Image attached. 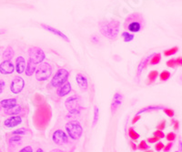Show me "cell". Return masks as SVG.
<instances>
[{"label":"cell","mask_w":182,"mask_h":152,"mask_svg":"<svg viewBox=\"0 0 182 152\" xmlns=\"http://www.w3.org/2000/svg\"><path fill=\"white\" fill-rule=\"evenodd\" d=\"M52 117V110L48 104L44 103L40 106H37L34 115H33V123L35 127L41 131H44L48 126Z\"/></svg>","instance_id":"6da1fadb"},{"label":"cell","mask_w":182,"mask_h":152,"mask_svg":"<svg viewBox=\"0 0 182 152\" xmlns=\"http://www.w3.org/2000/svg\"><path fill=\"white\" fill-rule=\"evenodd\" d=\"M145 18L140 13H133L127 16L124 22V27L129 33H137L145 28Z\"/></svg>","instance_id":"7a4b0ae2"},{"label":"cell","mask_w":182,"mask_h":152,"mask_svg":"<svg viewBox=\"0 0 182 152\" xmlns=\"http://www.w3.org/2000/svg\"><path fill=\"white\" fill-rule=\"evenodd\" d=\"M120 21L118 19L104 20L98 23L100 32L110 40H116L120 32Z\"/></svg>","instance_id":"3957f363"},{"label":"cell","mask_w":182,"mask_h":152,"mask_svg":"<svg viewBox=\"0 0 182 152\" xmlns=\"http://www.w3.org/2000/svg\"><path fill=\"white\" fill-rule=\"evenodd\" d=\"M66 130L68 138L73 140H78L83 134V128L78 121L73 120L66 124Z\"/></svg>","instance_id":"277c9868"},{"label":"cell","mask_w":182,"mask_h":152,"mask_svg":"<svg viewBox=\"0 0 182 152\" xmlns=\"http://www.w3.org/2000/svg\"><path fill=\"white\" fill-rule=\"evenodd\" d=\"M52 72H53L52 66L48 62H43L37 68V70L35 72L36 78L38 81H46L51 76Z\"/></svg>","instance_id":"5b68a950"},{"label":"cell","mask_w":182,"mask_h":152,"mask_svg":"<svg viewBox=\"0 0 182 152\" xmlns=\"http://www.w3.org/2000/svg\"><path fill=\"white\" fill-rule=\"evenodd\" d=\"M68 77H69V72L65 69H59L52 77L50 85L54 87H59L66 82H67Z\"/></svg>","instance_id":"8992f818"},{"label":"cell","mask_w":182,"mask_h":152,"mask_svg":"<svg viewBox=\"0 0 182 152\" xmlns=\"http://www.w3.org/2000/svg\"><path fill=\"white\" fill-rule=\"evenodd\" d=\"M28 56H29V60H31L36 65L43 63V61L46 58L44 51L37 47H31L28 49Z\"/></svg>","instance_id":"52a82bcc"},{"label":"cell","mask_w":182,"mask_h":152,"mask_svg":"<svg viewBox=\"0 0 182 152\" xmlns=\"http://www.w3.org/2000/svg\"><path fill=\"white\" fill-rule=\"evenodd\" d=\"M66 108L71 114H78L80 108L79 99L77 96H71L66 101Z\"/></svg>","instance_id":"ba28073f"},{"label":"cell","mask_w":182,"mask_h":152,"mask_svg":"<svg viewBox=\"0 0 182 152\" xmlns=\"http://www.w3.org/2000/svg\"><path fill=\"white\" fill-rule=\"evenodd\" d=\"M52 140L59 146H64L68 143V136L62 129H57L52 134Z\"/></svg>","instance_id":"9c48e42d"},{"label":"cell","mask_w":182,"mask_h":152,"mask_svg":"<svg viewBox=\"0 0 182 152\" xmlns=\"http://www.w3.org/2000/svg\"><path fill=\"white\" fill-rule=\"evenodd\" d=\"M25 87V81L21 76H15L10 83V90L13 94H19Z\"/></svg>","instance_id":"30bf717a"},{"label":"cell","mask_w":182,"mask_h":152,"mask_svg":"<svg viewBox=\"0 0 182 152\" xmlns=\"http://www.w3.org/2000/svg\"><path fill=\"white\" fill-rule=\"evenodd\" d=\"M22 121H23V119L20 115H15V116L7 118L4 121V126L7 129H12V128L17 127L18 125H20L22 123Z\"/></svg>","instance_id":"8fae6325"},{"label":"cell","mask_w":182,"mask_h":152,"mask_svg":"<svg viewBox=\"0 0 182 152\" xmlns=\"http://www.w3.org/2000/svg\"><path fill=\"white\" fill-rule=\"evenodd\" d=\"M15 71V65L11 60H4L0 64V73L2 75H11Z\"/></svg>","instance_id":"7c38bea8"},{"label":"cell","mask_w":182,"mask_h":152,"mask_svg":"<svg viewBox=\"0 0 182 152\" xmlns=\"http://www.w3.org/2000/svg\"><path fill=\"white\" fill-rule=\"evenodd\" d=\"M122 101H123V96H122L121 93H115L114 97H113V99H112V102H111V106H110V109H111V113L112 115L116 114V112L118 111L119 108L121 106Z\"/></svg>","instance_id":"4fadbf2b"},{"label":"cell","mask_w":182,"mask_h":152,"mask_svg":"<svg viewBox=\"0 0 182 152\" xmlns=\"http://www.w3.org/2000/svg\"><path fill=\"white\" fill-rule=\"evenodd\" d=\"M41 27L44 28V29H46V30H48V31H49V32H51L52 34H54L55 36H58V37H61L62 39H64L65 41H66V42H69V38L63 33V32H61L60 30H59L58 28H56V27H51V26H49V25H46V24H41Z\"/></svg>","instance_id":"5bb4252c"},{"label":"cell","mask_w":182,"mask_h":152,"mask_svg":"<svg viewBox=\"0 0 182 152\" xmlns=\"http://www.w3.org/2000/svg\"><path fill=\"white\" fill-rule=\"evenodd\" d=\"M152 55L153 54H151V55H149V56H147V57H145L144 58H142V60L139 62V64H138V66H137V79L138 80L139 79V76L141 75V73H142V71L148 67V65H149V60H150V58H151V57H152Z\"/></svg>","instance_id":"9a60e30c"},{"label":"cell","mask_w":182,"mask_h":152,"mask_svg":"<svg viewBox=\"0 0 182 152\" xmlns=\"http://www.w3.org/2000/svg\"><path fill=\"white\" fill-rule=\"evenodd\" d=\"M26 67H27V62L26 59L23 57H18L16 58V65H15V70L16 71L17 74H22L25 72L26 70Z\"/></svg>","instance_id":"2e32d148"},{"label":"cell","mask_w":182,"mask_h":152,"mask_svg":"<svg viewBox=\"0 0 182 152\" xmlns=\"http://www.w3.org/2000/svg\"><path fill=\"white\" fill-rule=\"evenodd\" d=\"M76 80H77V83L78 85V87L86 91L87 88H88V81H87V78L86 77V76H84L82 73H77V76H76Z\"/></svg>","instance_id":"e0dca14e"},{"label":"cell","mask_w":182,"mask_h":152,"mask_svg":"<svg viewBox=\"0 0 182 152\" xmlns=\"http://www.w3.org/2000/svg\"><path fill=\"white\" fill-rule=\"evenodd\" d=\"M70 92H71V84L68 81L66 82L65 84H63L60 87H59L57 89V95L60 97L66 96Z\"/></svg>","instance_id":"ac0fdd59"},{"label":"cell","mask_w":182,"mask_h":152,"mask_svg":"<svg viewBox=\"0 0 182 152\" xmlns=\"http://www.w3.org/2000/svg\"><path fill=\"white\" fill-rule=\"evenodd\" d=\"M0 106L3 108L5 109H10L16 106H17V99L16 98H6V99H2L0 101Z\"/></svg>","instance_id":"d6986e66"},{"label":"cell","mask_w":182,"mask_h":152,"mask_svg":"<svg viewBox=\"0 0 182 152\" xmlns=\"http://www.w3.org/2000/svg\"><path fill=\"white\" fill-rule=\"evenodd\" d=\"M37 68V65H36L35 63H33L31 60H29V59H28V61H27V63L26 70H25L26 75H27V76H32V75L36 72Z\"/></svg>","instance_id":"ffe728a7"},{"label":"cell","mask_w":182,"mask_h":152,"mask_svg":"<svg viewBox=\"0 0 182 152\" xmlns=\"http://www.w3.org/2000/svg\"><path fill=\"white\" fill-rule=\"evenodd\" d=\"M14 55H15V52H14L12 47L9 46V47H7V48L4 50V52H3V58H4L5 60H11V59L13 58Z\"/></svg>","instance_id":"44dd1931"},{"label":"cell","mask_w":182,"mask_h":152,"mask_svg":"<svg viewBox=\"0 0 182 152\" xmlns=\"http://www.w3.org/2000/svg\"><path fill=\"white\" fill-rule=\"evenodd\" d=\"M165 107L163 106H148L146 108H143L141 109L138 110V112L137 113V115H140L141 113H145L148 111H153V110H159V109H163Z\"/></svg>","instance_id":"7402d4cb"},{"label":"cell","mask_w":182,"mask_h":152,"mask_svg":"<svg viewBox=\"0 0 182 152\" xmlns=\"http://www.w3.org/2000/svg\"><path fill=\"white\" fill-rule=\"evenodd\" d=\"M22 142V137L18 135H13L11 138L8 139V143L10 146H17L20 145Z\"/></svg>","instance_id":"603a6c76"},{"label":"cell","mask_w":182,"mask_h":152,"mask_svg":"<svg viewBox=\"0 0 182 152\" xmlns=\"http://www.w3.org/2000/svg\"><path fill=\"white\" fill-rule=\"evenodd\" d=\"M22 110H23V108H22L21 106H16V107H14V108H10V109H6L5 114L11 115V116L19 115V114L22 112Z\"/></svg>","instance_id":"cb8c5ba5"},{"label":"cell","mask_w":182,"mask_h":152,"mask_svg":"<svg viewBox=\"0 0 182 152\" xmlns=\"http://www.w3.org/2000/svg\"><path fill=\"white\" fill-rule=\"evenodd\" d=\"M161 61V54L160 53H155L152 55L150 60H149V65L150 66H155L159 64V62Z\"/></svg>","instance_id":"d4e9b609"},{"label":"cell","mask_w":182,"mask_h":152,"mask_svg":"<svg viewBox=\"0 0 182 152\" xmlns=\"http://www.w3.org/2000/svg\"><path fill=\"white\" fill-rule=\"evenodd\" d=\"M159 76V72L157 70H152L149 72L148 76V81H147V84H152Z\"/></svg>","instance_id":"484cf974"},{"label":"cell","mask_w":182,"mask_h":152,"mask_svg":"<svg viewBox=\"0 0 182 152\" xmlns=\"http://www.w3.org/2000/svg\"><path fill=\"white\" fill-rule=\"evenodd\" d=\"M128 137L130 138V140L132 141H136L139 139V134L133 128H129L128 129Z\"/></svg>","instance_id":"4316f807"},{"label":"cell","mask_w":182,"mask_h":152,"mask_svg":"<svg viewBox=\"0 0 182 152\" xmlns=\"http://www.w3.org/2000/svg\"><path fill=\"white\" fill-rule=\"evenodd\" d=\"M33 100H34L35 105H37V106H40V105L46 103V102H45V97H44L42 95H40V94H36V95L34 96Z\"/></svg>","instance_id":"83f0119b"},{"label":"cell","mask_w":182,"mask_h":152,"mask_svg":"<svg viewBox=\"0 0 182 152\" xmlns=\"http://www.w3.org/2000/svg\"><path fill=\"white\" fill-rule=\"evenodd\" d=\"M121 37H123L124 42H131L134 39V37H135V36L132 33H129L127 31L123 32L121 34Z\"/></svg>","instance_id":"f1b7e54d"},{"label":"cell","mask_w":182,"mask_h":152,"mask_svg":"<svg viewBox=\"0 0 182 152\" xmlns=\"http://www.w3.org/2000/svg\"><path fill=\"white\" fill-rule=\"evenodd\" d=\"M178 51H179V48H178V47H173V48H169V49L164 50V56H166V57H170V56L175 55Z\"/></svg>","instance_id":"f546056e"},{"label":"cell","mask_w":182,"mask_h":152,"mask_svg":"<svg viewBox=\"0 0 182 152\" xmlns=\"http://www.w3.org/2000/svg\"><path fill=\"white\" fill-rule=\"evenodd\" d=\"M98 118H99V108L97 106H95V108H94V118H93V124H92L93 127H95L98 124Z\"/></svg>","instance_id":"4dcf8cb0"},{"label":"cell","mask_w":182,"mask_h":152,"mask_svg":"<svg viewBox=\"0 0 182 152\" xmlns=\"http://www.w3.org/2000/svg\"><path fill=\"white\" fill-rule=\"evenodd\" d=\"M137 149L139 150H143V151H146L148 150H149V145L148 144V142L146 140H142L140 141V143L137 145Z\"/></svg>","instance_id":"1f68e13d"},{"label":"cell","mask_w":182,"mask_h":152,"mask_svg":"<svg viewBox=\"0 0 182 152\" xmlns=\"http://www.w3.org/2000/svg\"><path fill=\"white\" fill-rule=\"evenodd\" d=\"M170 76H171V74H170V71H168V70H163V71L160 73V75H159V78H160L161 81H167V80L170 79Z\"/></svg>","instance_id":"d6a6232c"},{"label":"cell","mask_w":182,"mask_h":152,"mask_svg":"<svg viewBox=\"0 0 182 152\" xmlns=\"http://www.w3.org/2000/svg\"><path fill=\"white\" fill-rule=\"evenodd\" d=\"M27 129L26 128H21V129H16L12 132V135H18V136H23L25 134H27Z\"/></svg>","instance_id":"836d02e7"},{"label":"cell","mask_w":182,"mask_h":152,"mask_svg":"<svg viewBox=\"0 0 182 152\" xmlns=\"http://www.w3.org/2000/svg\"><path fill=\"white\" fill-rule=\"evenodd\" d=\"M163 111H164V113H165L168 117H170V118H173V117L175 116V111H174L172 108H163Z\"/></svg>","instance_id":"e575fe53"},{"label":"cell","mask_w":182,"mask_h":152,"mask_svg":"<svg viewBox=\"0 0 182 152\" xmlns=\"http://www.w3.org/2000/svg\"><path fill=\"white\" fill-rule=\"evenodd\" d=\"M165 138L169 140V142H173V141L176 140L177 135H176L175 132H170V133H168V134L165 136Z\"/></svg>","instance_id":"d590c367"},{"label":"cell","mask_w":182,"mask_h":152,"mask_svg":"<svg viewBox=\"0 0 182 152\" xmlns=\"http://www.w3.org/2000/svg\"><path fill=\"white\" fill-rule=\"evenodd\" d=\"M167 67L170 68V69H175L177 67V61L175 58H171V59H169L166 63Z\"/></svg>","instance_id":"8d00e7d4"},{"label":"cell","mask_w":182,"mask_h":152,"mask_svg":"<svg viewBox=\"0 0 182 152\" xmlns=\"http://www.w3.org/2000/svg\"><path fill=\"white\" fill-rule=\"evenodd\" d=\"M153 136L154 137H156V138H158V139H159V140H161V139H164L165 138V134H164V132L163 131H161V130H156V131H154V133H153Z\"/></svg>","instance_id":"74e56055"},{"label":"cell","mask_w":182,"mask_h":152,"mask_svg":"<svg viewBox=\"0 0 182 152\" xmlns=\"http://www.w3.org/2000/svg\"><path fill=\"white\" fill-rule=\"evenodd\" d=\"M166 128V120L164 119V120H161L160 122H159V124L157 126V129L158 130H164V129Z\"/></svg>","instance_id":"f35d334b"},{"label":"cell","mask_w":182,"mask_h":152,"mask_svg":"<svg viewBox=\"0 0 182 152\" xmlns=\"http://www.w3.org/2000/svg\"><path fill=\"white\" fill-rule=\"evenodd\" d=\"M164 147H165V145H164L162 142L159 141V142H157L156 145H155V150H156L157 151H160V150H162L164 149Z\"/></svg>","instance_id":"ab89813d"},{"label":"cell","mask_w":182,"mask_h":152,"mask_svg":"<svg viewBox=\"0 0 182 152\" xmlns=\"http://www.w3.org/2000/svg\"><path fill=\"white\" fill-rule=\"evenodd\" d=\"M90 40H91L94 44H99V43H100V39H99V37H98V35H93V36H91Z\"/></svg>","instance_id":"60d3db41"},{"label":"cell","mask_w":182,"mask_h":152,"mask_svg":"<svg viewBox=\"0 0 182 152\" xmlns=\"http://www.w3.org/2000/svg\"><path fill=\"white\" fill-rule=\"evenodd\" d=\"M172 147H173V142H169L167 145H165V147H164V152H170L171 150V149H172Z\"/></svg>","instance_id":"b9f144b4"},{"label":"cell","mask_w":182,"mask_h":152,"mask_svg":"<svg viewBox=\"0 0 182 152\" xmlns=\"http://www.w3.org/2000/svg\"><path fill=\"white\" fill-rule=\"evenodd\" d=\"M18 152H34V150L31 146H26L23 149H21Z\"/></svg>","instance_id":"7bdbcfd3"},{"label":"cell","mask_w":182,"mask_h":152,"mask_svg":"<svg viewBox=\"0 0 182 152\" xmlns=\"http://www.w3.org/2000/svg\"><path fill=\"white\" fill-rule=\"evenodd\" d=\"M171 123H172V125H173L174 129H175V130H179V129H180V122H179V120L172 119V120H171Z\"/></svg>","instance_id":"ee69618b"},{"label":"cell","mask_w":182,"mask_h":152,"mask_svg":"<svg viewBox=\"0 0 182 152\" xmlns=\"http://www.w3.org/2000/svg\"><path fill=\"white\" fill-rule=\"evenodd\" d=\"M159 139H158V138H156V137H151V138H148V140H147V142H148V143H150V144H154V143H157V142H159Z\"/></svg>","instance_id":"f6af8a7d"},{"label":"cell","mask_w":182,"mask_h":152,"mask_svg":"<svg viewBox=\"0 0 182 152\" xmlns=\"http://www.w3.org/2000/svg\"><path fill=\"white\" fill-rule=\"evenodd\" d=\"M5 82L3 79H0V94L3 93V91L5 89Z\"/></svg>","instance_id":"bcb514c9"},{"label":"cell","mask_w":182,"mask_h":152,"mask_svg":"<svg viewBox=\"0 0 182 152\" xmlns=\"http://www.w3.org/2000/svg\"><path fill=\"white\" fill-rule=\"evenodd\" d=\"M140 118H141V116H139V115H136V116L133 118V119H132L131 123H132V124H135V123H137Z\"/></svg>","instance_id":"7dc6e473"},{"label":"cell","mask_w":182,"mask_h":152,"mask_svg":"<svg viewBox=\"0 0 182 152\" xmlns=\"http://www.w3.org/2000/svg\"><path fill=\"white\" fill-rule=\"evenodd\" d=\"M129 145H130V147H131V149H132V150H137V146L135 144V142L134 141H130L129 142Z\"/></svg>","instance_id":"c3c4849f"},{"label":"cell","mask_w":182,"mask_h":152,"mask_svg":"<svg viewBox=\"0 0 182 152\" xmlns=\"http://www.w3.org/2000/svg\"><path fill=\"white\" fill-rule=\"evenodd\" d=\"M176 61H177V66H180V67H182V57L178 58L176 59Z\"/></svg>","instance_id":"681fc988"},{"label":"cell","mask_w":182,"mask_h":152,"mask_svg":"<svg viewBox=\"0 0 182 152\" xmlns=\"http://www.w3.org/2000/svg\"><path fill=\"white\" fill-rule=\"evenodd\" d=\"M50 152H64L63 150H59V149H55V150H52Z\"/></svg>","instance_id":"f907efd6"},{"label":"cell","mask_w":182,"mask_h":152,"mask_svg":"<svg viewBox=\"0 0 182 152\" xmlns=\"http://www.w3.org/2000/svg\"><path fill=\"white\" fill-rule=\"evenodd\" d=\"M179 147H180V150H179V151L181 152L182 151V141L181 140L180 141V145H179Z\"/></svg>","instance_id":"816d5d0a"},{"label":"cell","mask_w":182,"mask_h":152,"mask_svg":"<svg viewBox=\"0 0 182 152\" xmlns=\"http://www.w3.org/2000/svg\"><path fill=\"white\" fill-rule=\"evenodd\" d=\"M36 152H44V150H42L41 148H38V149L37 150V151H36Z\"/></svg>","instance_id":"f5cc1de1"},{"label":"cell","mask_w":182,"mask_h":152,"mask_svg":"<svg viewBox=\"0 0 182 152\" xmlns=\"http://www.w3.org/2000/svg\"><path fill=\"white\" fill-rule=\"evenodd\" d=\"M5 32V29H0V35H1V34H4Z\"/></svg>","instance_id":"db71d44e"},{"label":"cell","mask_w":182,"mask_h":152,"mask_svg":"<svg viewBox=\"0 0 182 152\" xmlns=\"http://www.w3.org/2000/svg\"><path fill=\"white\" fill-rule=\"evenodd\" d=\"M145 152H154L153 150H146Z\"/></svg>","instance_id":"11a10c76"},{"label":"cell","mask_w":182,"mask_h":152,"mask_svg":"<svg viewBox=\"0 0 182 152\" xmlns=\"http://www.w3.org/2000/svg\"><path fill=\"white\" fill-rule=\"evenodd\" d=\"M175 152H180V151H175Z\"/></svg>","instance_id":"9f6ffc18"},{"label":"cell","mask_w":182,"mask_h":152,"mask_svg":"<svg viewBox=\"0 0 182 152\" xmlns=\"http://www.w3.org/2000/svg\"><path fill=\"white\" fill-rule=\"evenodd\" d=\"M1 152H2V151H1Z\"/></svg>","instance_id":"6f0895ef"}]
</instances>
